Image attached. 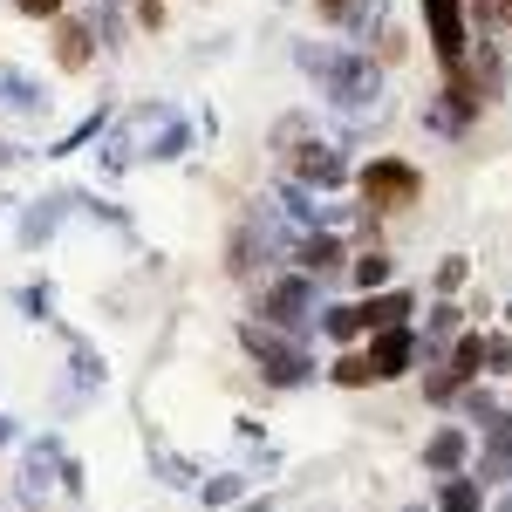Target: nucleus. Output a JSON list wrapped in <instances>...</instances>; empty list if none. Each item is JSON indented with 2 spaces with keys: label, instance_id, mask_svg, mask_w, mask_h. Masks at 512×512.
I'll return each mask as SVG.
<instances>
[{
  "label": "nucleus",
  "instance_id": "nucleus-1",
  "mask_svg": "<svg viewBox=\"0 0 512 512\" xmlns=\"http://www.w3.org/2000/svg\"><path fill=\"white\" fill-rule=\"evenodd\" d=\"M294 62L315 76V89L328 96V110H342V117H369L376 96H383V69H376L362 48H342V41H294Z\"/></svg>",
  "mask_w": 512,
  "mask_h": 512
},
{
  "label": "nucleus",
  "instance_id": "nucleus-2",
  "mask_svg": "<svg viewBox=\"0 0 512 512\" xmlns=\"http://www.w3.org/2000/svg\"><path fill=\"white\" fill-rule=\"evenodd\" d=\"M233 335H239V349L253 355V369H260V376H267L274 390H308V383L321 376V369H315V355L301 349L294 335H280V328H267L260 315H246V321L233 328Z\"/></svg>",
  "mask_w": 512,
  "mask_h": 512
},
{
  "label": "nucleus",
  "instance_id": "nucleus-3",
  "mask_svg": "<svg viewBox=\"0 0 512 512\" xmlns=\"http://www.w3.org/2000/svg\"><path fill=\"white\" fill-rule=\"evenodd\" d=\"M321 280H308V274H280V280H267V294H260V321L267 328H280V335H294V342H308L321 328Z\"/></svg>",
  "mask_w": 512,
  "mask_h": 512
},
{
  "label": "nucleus",
  "instance_id": "nucleus-4",
  "mask_svg": "<svg viewBox=\"0 0 512 512\" xmlns=\"http://www.w3.org/2000/svg\"><path fill=\"white\" fill-rule=\"evenodd\" d=\"M417 198H424V171L410 158H369V171H362V205L369 212H403Z\"/></svg>",
  "mask_w": 512,
  "mask_h": 512
},
{
  "label": "nucleus",
  "instance_id": "nucleus-5",
  "mask_svg": "<svg viewBox=\"0 0 512 512\" xmlns=\"http://www.w3.org/2000/svg\"><path fill=\"white\" fill-rule=\"evenodd\" d=\"M478 376H485V335L465 328V335H458V349H451V362L424 376V396H431V403H451L458 390H472Z\"/></svg>",
  "mask_w": 512,
  "mask_h": 512
},
{
  "label": "nucleus",
  "instance_id": "nucleus-6",
  "mask_svg": "<svg viewBox=\"0 0 512 512\" xmlns=\"http://www.w3.org/2000/svg\"><path fill=\"white\" fill-rule=\"evenodd\" d=\"M62 472H69L62 437H35V444H28V458H21V485H14V499H21V506H48Z\"/></svg>",
  "mask_w": 512,
  "mask_h": 512
},
{
  "label": "nucleus",
  "instance_id": "nucleus-7",
  "mask_svg": "<svg viewBox=\"0 0 512 512\" xmlns=\"http://www.w3.org/2000/svg\"><path fill=\"white\" fill-rule=\"evenodd\" d=\"M424 21H431V48H437V62H444V76H458V69H465V55H472V35H465V0H424Z\"/></svg>",
  "mask_w": 512,
  "mask_h": 512
},
{
  "label": "nucleus",
  "instance_id": "nucleus-8",
  "mask_svg": "<svg viewBox=\"0 0 512 512\" xmlns=\"http://www.w3.org/2000/svg\"><path fill=\"white\" fill-rule=\"evenodd\" d=\"M410 362H417V328H383V335H369V369H376V383L410 376Z\"/></svg>",
  "mask_w": 512,
  "mask_h": 512
},
{
  "label": "nucleus",
  "instance_id": "nucleus-9",
  "mask_svg": "<svg viewBox=\"0 0 512 512\" xmlns=\"http://www.w3.org/2000/svg\"><path fill=\"white\" fill-rule=\"evenodd\" d=\"M48 89H41V76H28L21 62H0V110H14V117H48Z\"/></svg>",
  "mask_w": 512,
  "mask_h": 512
},
{
  "label": "nucleus",
  "instance_id": "nucleus-10",
  "mask_svg": "<svg viewBox=\"0 0 512 512\" xmlns=\"http://www.w3.org/2000/svg\"><path fill=\"white\" fill-rule=\"evenodd\" d=\"M478 485H499L512 478V410H499L492 424H485V444H478Z\"/></svg>",
  "mask_w": 512,
  "mask_h": 512
},
{
  "label": "nucleus",
  "instance_id": "nucleus-11",
  "mask_svg": "<svg viewBox=\"0 0 512 512\" xmlns=\"http://www.w3.org/2000/svg\"><path fill=\"white\" fill-rule=\"evenodd\" d=\"M349 178V164L335 144H301V158H294V185H308V192H335Z\"/></svg>",
  "mask_w": 512,
  "mask_h": 512
},
{
  "label": "nucleus",
  "instance_id": "nucleus-12",
  "mask_svg": "<svg viewBox=\"0 0 512 512\" xmlns=\"http://www.w3.org/2000/svg\"><path fill=\"white\" fill-rule=\"evenodd\" d=\"M465 458H472V431H465V424H444V431L424 444V472H437V478H458Z\"/></svg>",
  "mask_w": 512,
  "mask_h": 512
},
{
  "label": "nucleus",
  "instance_id": "nucleus-13",
  "mask_svg": "<svg viewBox=\"0 0 512 512\" xmlns=\"http://www.w3.org/2000/svg\"><path fill=\"white\" fill-rule=\"evenodd\" d=\"M294 274H308V280L342 274V239L335 233H301L294 239Z\"/></svg>",
  "mask_w": 512,
  "mask_h": 512
},
{
  "label": "nucleus",
  "instance_id": "nucleus-14",
  "mask_svg": "<svg viewBox=\"0 0 512 512\" xmlns=\"http://www.w3.org/2000/svg\"><path fill=\"white\" fill-rule=\"evenodd\" d=\"M62 212H69V192L35 198V205L21 212V246H28V253H35V246H48V239L62 233Z\"/></svg>",
  "mask_w": 512,
  "mask_h": 512
},
{
  "label": "nucleus",
  "instance_id": "nucleus-15",
  "mask_svg": "<svg viewBox=\"0 0 512 512\" xmlns=\"http://www.w3.org/2000/svg\"><path fill=\"white\" fill-rule=\"evenodd\" d=\"M458 76L472 82V96H478V103H492V96L506 89V62H499V48H492V41L478 35V55H465V69H458Z\"/></svg>",
  "mask_w": 512,
  "mask_h": 512
},
{
  "label": "nucleus",
  "instance_id": "nucleus-16",
  "mask_svg": "<svg viewBox=\"0 0 512 512\" xmlns=\"http://www.w3.org/2000/svg\"><path fill=\"white\" fill-rule=\"evenodd\" d=\"M362 308H369V335H383V328H410V287H383V294H362Z\"/></svg>",
  "mask_w": 512,
  "mask_h": 512
},
{
  "label": "nucleus",
  "instance_id": "nucleus-17",
  "mask_svg": "<svg viewBox=\"0 0 512 512\" xmlns=\"http://www.w3.org/2000/svg\"><path fill=\"white\" fill-rule=\"evenodd\" d=\"M89 55H96L89 21H62V28H55V62H62V69H89Z\"/></svg>",
  "mask_w": 512,
  "mask_h": 512
},
{
  "label": "nucleus",
  "instance_id": "nucleus-18",
  "mask_svg": "<svg viewBox=\"0 0 512 512\" xmlns=\"http://www.w3.org/2000/svg\"><path fill=\"white\" fill-rule=\"evenodd\" d=\"M321 335H335V342H362V335H369V308H362V301L328 308V315H321Z\"/></svg>",
  "mask_w": 512,
  "mask_h": 512
},
{
  "label": "nucleus",
  "instance_id": "nucleus-19",
  "mask_svg": "<svg viewBox=\"0 0 512 512\" xmlns=\"http://www.w3.org/2000/svg\"><path fill=\"white\" fill-rule=\"evenodd\" d=\"M478 499H485V485H478L472 472L444 478V492H437V512H478Z\"/></svg>",
  "mask_w": 512,
  "mask_h": 512
},
{
  "label": "nucleus",
  "instance_id": "nucleus-20",
  "mask_svg": "<svg viewBox=\"0 0 512 512\" xmlns=\"http://www.w3.org/2000/svg\"><path fill=\"white\" fill-rule=\"evenodd\" d=\"M185 144H192V130L171 117L158 137H144V158H151V164H171V158H185Z\"/></svg>",
  "mask_w": 512,
  "mask_h": 512
},
{
  "label": "nucleus",
  "instance_id": "nucleus-21",
  "mask_svg": "<svg viewBox=\"0 0 512 512\" xmlns=\"http://www.w3.org/2000/svg\"><path fill=\"white\" fill-rule=\"evenodd\" d=\"M198 499H205V506H246V472H219V478H205V485H198Z\"/></svg>",
  "mask_w": 512,
  "mask_h": 512
},
{
  "label": "nucleus",
  "instance_id": "nucleus-22",
  "mask_svg": "<svg viewBox=\"0 0 512 512\" xmlns=\"http://www.w3.org/2000/svg\"><path fill=\"white\" fill-rule=\"evenodd\" d=\"M69 362H76V383H82V390H103V383H110V369H103V355L89 349L82 335H69Z\"/></svg>",
  "mask_w": 512,
  "mask_h": 512
},
{
  "label": "nucleus",
  "instance_id": "nucleus-23",
  "mask_svg": "<svg viewBox=\"0 0 512 512\" xmlns=\"http://www.w3.org/2000/svg\"><path fill=\"white\" fill-rule=\"evenodd\" d=\"M151 472H164V485H178V492H185V485H198L192 458H178L171 444H158V437H151Z\"/></svg>",
  "mask_w": 512,
  "mask_h": 512
},
{
  "label": "nucleus",
  "instance_id": "nucleus-24",
  "mask_svg": "<svg viewBox=\"0 0 512 512\" xmlns=\"http://www.w3.org/2000/svg\"><path fill=\"white\" fill-rule=\"evenodd\" d=\"M349 274H355V287H362V294H376V287L390 280V253H383V246L355 253V260H349Z\"/></svg>",
  "mask_w": 512,
  "mask_h": 512
},
{
  "label": "nucleus",
  "instance_id": "nucleus-25",
  "mask_svg": "<svg viewBox=\"0 0 512 512\" xmlns=\"http://www.w3.org/2000/svg\"><path fill=\"white\" fill-rule=\"evenodd\" d=\"M103 123H110V110L96 103V110H89V117H82L76 130H69V137H55V144H48V158H69V151H82L89 137H103Z\"/></svg>",
  "mask_w": 512,
  "mask_h": 512
},
{
  "label": "nucleus",
  "instance_id": "nucleus-26",
  "mask_svg": "<svg viewBox=\"0 0 512 512\" xmlns=\"http://www.w3.org/2000/svg\"><path fill=\"white\" fill-rule=\"evenodd\" d=\"M328 383H342V390H369L376 383V369H369V349H349L335 369H328Z\"/></svg>",
  "mask_w": 512,
  "mask_h": 512
},
{
  "label": "nucleus",
  "instance_id": "nucleus-27",
  "mask_svg": "<svg viewBox=\"0 0 512 512\" xmlns=\"http://www.w3.org/2000/svg\"><path fill=\"white\" fill-rule=\"evenodd\" d=\"M14 301H21V315H28V321H55V287H48V280H41V287H21Z\"/></svg>",
  "mask_w": 512,
  "mask_h": 512
},
{
  "label": "nucleus",
  "instance_id": "nucleus-28",
  "mask_svg": "<svg viewBox=\"0 0 512 512\" xmlns=\"http://www.w3.org/2000/svg\"><path fill=\"white\" fill-rule=\"evenodd\" d=\"M465 417H472L478 431H485V424L499 417V396H492V390H478V383H472V390H465Z\"/></svg>",
  "mask_w": 512,
  "mask_h": 512
},
{
  "label": "nucleus",
  "instance_id": "nucleus-29",
  "mask_svg": "<svg viewBox=\"0 0 512 512\" xmlns=\"http://www.w3.org/2000/svg\"><path fill=\"white\" fill-rule=\"evenodd\" d=\"M485 376H512V335H485Z\"/></svg>",
  "mask_w": 512,
  "mask_h": 512
},
{
  "label": "nucleus",
  "instance_id": "nucleus-30",
  "mask_svg": "<svg viewBox=\"0 0 512 512\" xmlns=\"http://www.w3.org/2000/svg\"><path fill=\"white\" fill-rule=\"evenodd\" d=\"M465 274H472V267H465V260H458V253H451V260H444V267H437V294H444V301H451V294H458V287H465Z\"/></svg>",
  "mask_w": 512,
  "mask_h": 512
},
{
  "label": "nucleus",
  "instance_id": "nucleus-31",
  "mask_svg": "<svg viewBox=\"0 0 512 512\" xmlns=\"http://www.w3.org/2000/svg\"><path fill=\"white\" fill-rule=\"evenodd\" d=\"M130 158H144V151H137L130 137H110V144H103V171H123Z\"/></svg>",
  "mask_w": 512,
  "mask_h": 512
},
{
  "label": "nucleus",
  "instance_id": "nucleus-32",
  "mask_svg": "<svg viewBox=\"0 0 512 512\" xmlns=\"http://www.w3.org/2000/svg\"><path fill=\"white\" fill-rule=\"evenodd\" d=\"M465 7H472V14H478V35H485V28H499V21H506V0H465Z\"/></svg>",
  "mask_w": 512,
  "mask_h": 512
},
{
  "label": "nucleus",
  "instance_id": "nucleus-33",
  "mask_svg": "<svg viewBox=\"0 0 512 512\" xmlns=\"http://www.w3.org/2000/svg\"><path fill=\"white\" fill-rule=\"evenodd\" d=\"M14 7H21V14H35V21H55V14H62V0H14Z\"/></svg>",
  "mask_w": 512,
  "mask_h": 512
},
{
  "label": "nucleus",
  "instance_id": "nucleus-34",
  "mask_svg": "<svg viewBox=\"0 0 512 512\" xmlns=\"http://www.w3.org/2000/svg\"><path fill=\"white\" fill-rule=\"evenodd\" d=\"M321 14H328V21H342V14H349V0H321Z\"/></svg>",
  "mask_w": 512,
  "mask_h": 512
},
{
  "label": "nucleus",
  "instance_id": "nucleus-35",
  "mask_svg": "<svg viewBox=\"0 0 512 512\" xmlns=\"http://www.w3.org/2000/svg\"><path fill=\"white\" fill-rule=\"evenodd\" d=\"M7 444H14V417L0 410V451H7Z\"/></svg>",
  "mask_w": 512,
  "mask_h": 512
},
{
  "label": "nucleus",
  "instance_id": "nucleus-36",
  "mask_svg": "<svg viewBox=\"0 0 512 512\" xmlns=\"http://www.w3.org/2000/svg\"><path fill=\"white\" fill-rule=\"evenodd\" d=\"M233 512H267V499H246V506H233Z\"/></svg>",
  "mask_w": 512,
  "mask_h": 512
},
{
  "label": "nucleus",
  "instance_id": "nucleus-37",
  "mask_svg": "<svg viewBox=\"0 0 512 512\" xmlns=\"http://www.w3.org/2000/svg\"><path fill=\"white\" fill-rule=\"evenodd\" d=\"M492 512H512V492H499V506H492Z\"/></svg>",
  "mask_w": 512,
  "mask_h": 512
},
{
  "label": "nucleus",
  "instance_id": "nucleus-38",
  "mask_svg": "<svg viewBox=\"0 0 512 512\" xmlns=\"http://www.w3.org/2000/svg\"><path fill=\"white\" fill-rule=\"evenodd\" d=\"M506 335H512V301H506Z\"/></svg>",
  "mask_w": 512,
  "mask_h": 512
},
{
  "label": "nucleus",
  "instance_id": "nucleus-39",
  "mask_svg": "<svg viewBox=\"0 0 512 512\" xmlns=\"http://www.w3.org/2000/svg\"><path fill=\"white\" fill-rule=\"evenodd\" d=\"M96 7H123V0H96Z\"/></svg>",
  "mask_w": 512,
  "mask_h": 512
},
{
  "label": "nucleus",
  "instance_id": "nucleus-40",
  "mask_svg": "<svg viewBox=\"0 0 512 512\" xmlns=\"http://www.w3.org/2000/svg\"><path fill=\"white\" fill-rule=\"evenodd\" d=\"M506 21H512V0H506Z\"/></svg>",
  "mask_w": 512,
  "mask_h": 512
}]
</instances>
